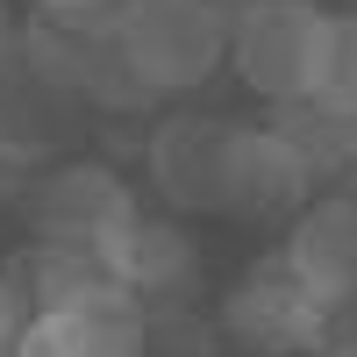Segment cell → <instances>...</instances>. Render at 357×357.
Masks as SVG:
<instances>
[{
	"mask_svg": "<svg viewBox=\"0 0 357 357\" xmlns=\"http://www.w3.org/2000/svg\"><path fill=\"white\" fill-rule=\"evenodd\" d=\"M114 43L151 93H193L229 57V15L215 0H122Z\"/></svg>",
	"mask_w": 357,
	"mask_h": 357,
	"instance_id": "cell-1",
	"label": "cell"
},
{
	"mask_svg": "<svg viewBox=\"0 0 357 357\" xmlns=\"http://www.w3.org/2000/svg\"><path fill=\"white\" fill-rule=\"evenodd\" d=\"M321 0H264V8L229 15V65L257 100L293 107L307 100L314 79V36H321Z\"/></svg>",
	"mask_w": 357,
	"mask_h": 357,
	"instance_id": "cell-2",
	"label": "cell"
},
{
	"mask_svg": "<svg viewBox=\"0 0 357 357\" xmlns=\"http://www.w3.org/2000/svg\"><path fill=\"white\" fill-rule=\"evenodd\" d=\"M22 215H29V229H36V243L93 250L100 257V243L136 215V193H129V178L114 165L79 158V165H57V172H43L36 186H29L22 193Z\"/></svg>",
	"mask_w": 357,
	"mask_h": 357,
	"instance_id": "cell-3",
	"label": "cell"
},
{
	"mask_svg": "<svg viewBox=\"0 0 357 357\" xmlns=\"http://www.w3.org/2000/svg\"><path fill=\"white\" fill-rule=\"evenodd\" d=\"M236 129L222 114H172L151 136V186L172 207H193V215H229V151Z\"/></svg>",
	"mask_w": 357,
	"mask_h": 357,
	"instance_id": "cell-4",
	"label": "cell"
},
{
	"mask_svg": "<svg viewBox=\"0 0 357 357\" xmlns=\"http://www.w3.org/2000/svg\"><path fill=\"white\" fill-rule=\"evenodd\" d=\"M222 329L243 343L250 357H307L314 293L286 272V257L250 264V272L229 286V301H222Z\"/></svg>",
	"mask_w": 357,
	"mask_h": 357,
	"instance_id": "cell-5",
	"label": "cell"
},
{
	"mask_svg": "<svg viewBox=\"0 0 357 357\" xmlns=\"http://www.w3.org/2000/svg\"><path fill=\"white\" fill-rule=\"evenodd\" d=\"M29 336L43 357H143L151 343V307L122 293L114 279H100L93 293H79L65 307L29 314Z\"/></svg>",
	"mask_w": 357,
	"mask_h": 357,
	"instance_id": "cell-6",
	"label": "cell"
},
{
	"mask_svg": "<svg viewBox=\"0 0 357 357\" xmlns=\"http://www.w3.org/2000/svg\"><path fill=\"white\" fill-rule=\"evenodd\" d=\"M100 272L122 286V293H136L143 307H158L165 293H186V286H193L200 250H193V236L178 229V222L143 215V207H136V215L100 243Z\"/></svg>",
	"mask_w": 357,
	"mask_h": 357,
	"instance_id": "cell-7",
	"label": "cell"
},
{
	"mask_svg": "<svg viewBox=\"0 0 357 357\" xmlns=\"http://www.w3.org/2000/svg\"><path fill=\"white\" fill-rule=\"evenodd\" d=\"M307 193H314V172L301 165V151H293L279 129H236V151H229V215L279 222V215H301Z\"/></svg>",
	"mask_w": 357,
	"mask_h": 357,
	"instance_id": "cell-8",
	"label": "cell"
},
{
	"mask_svg": "<svg viewBox=\"0 0 357 357\" xmlns=\"http://www.w3.org/2000/svg\"><path fill=\"white\" fill-rule=\"evenodd\" d=\"M286 272L301 279L314 301L329 293H357V193H321L293 215L286 236Z\"/></svg>",
	"mask_w": 357,
	"mask_h": 357,
	"instance_id": "cell-9",
	"label": "cell"
},
{
	"mask_svg": "<svg viewBox=\"0 0 357 357\" xmlns=\"http://www.w3.org/2000/svg\"><path fill=\"white\" fill-rule=\"evenodd\" d=\"M72 122H79V93H65L43 72H22V79L0 72V165L50 158L72 136Z\"/></svg>",
	"mask_w": 357,
	"mask_h": 357,
	"instance_id": "cell-10",
	"label": "cell"
},
{
	"mask_svg": "<svg viewBox=\"0 0 357 357\" xmlns=\"http://www.w3.org/2000/svg\"><path fill=\"white\" fill-rule=\"evenodd\" d=\"M15 293H22V307L29 314H43V307H65V301H79V293H93L107 272H100V257L93 250H57V243H29L8 272Z\"/></svg>",
	"mask_w": 357,
	"mask_h": 357,
	"instance_id": "cell-11",
	"label": "cell"
},
{
	"mask_svg": "<svg viewBox=\"0 0 357 357\" xmlns=\"http://www.w3.org/2000/svg\"><path fill=\"white\" fill-rule=\"evenodd\" d=\"M307 100L343 114V122H357V8H329V15H321Z\"/></svg>",
	"mask_w": 357,
	"mask_h": 357,
	"instance_id": "cell-12",
	"label": "cell"
},
{
	"mask_svg": "<svg viewBox=\"0 0 357 357\" xmlns=\"http://www.w3.org/2000/svg\"><path fill=\"white\" fill-rule=\"evenodd\" d=\"M293 151H301V165L321 178V172H350V158H357V122H343V114H329V107H314V100H293V107H279V122H272Z\"/></svg>",
	"mask_w": 357,
	"mask_h": 357,
	"instance_id": "cell-13",
	"label": "cell"
},
{
	"mask_svg": "<svg viewBox=\"0 0 357 357\" xmlns=\"http://www.w3.org/2000/svg\"><path fill=\"white\" fill-rule=\"evenodd\" d=\"M307 357H357V293H329V301H314Z\"/></svg>",
	"mask_w": 357,
	"mask_h": 357,
	"instance_id": "cell-14",
	"label": "cell"
},
{
	"mask_svg": "<svg viewBox=\"0 0 357 357\" xmlns=\"http://www.w3.org/2000/svg\"><path fill=\"white\" fill-rule=\"evenodd\" d=\"M43 22H100V15H114L122 0H29Z\"/></svg>",
	"mask_w": 357,
	"mask_h": 357,
	"instance_id": "cell-15",
	"label": "cell"
},
{
	"mask_svg": "<svg viewBox=\"0 0 357 357\" xmlns=\"http://www.w3.org/2000/svg\"><path fill=\"white\" fill-rule=\"evenodd\" d=\"M22 321H29V307H22V293L0 279V357L15 350V336H22Z\"/></svg>",
	"mask_w": 357,
	"mask_h": 357,
	"instance_id": "cell-16",
	"label": "cell"
},
{
	"mask_svg": "<svg viewBox=\"0 0 357 357\" xmlns=\"http://www.w3.org/2000/svg\"><path fill=\"white\" fill-rule=\"evenodd\" d=\"M8 57H15V22H8V0H0V72H8Z\"/></svg>",
	"mask_w": 357,
	"mask_h": 357,
	"instance_id": "cell-17",
	"label": "cell"
},
{
	"mask_svg": "<svg viewBox=\"0 0 357 357\" xmlns=\"http://www.w3.org/2000/svg\"><path fill=\"white\" fill-rule=\"evenodd\" d=\"M222 15H243V8H264V0H215Z\"/></svg>",
	"mask_w": 357,
	"mask_h": 357,
	"instance_id": "cell-18",
	"label": "cell"
},
{
	"mask_svg": "<svg viewBox=\"0 0 357 357\" xmlns=\"http://www.w3.org/2000/svg\"><path fill=\"white\" fill-rule=\"evenodd\" d=\"M350 172H357V158H350Z\"/></svg>",
	"mask_w": 357,
	"mask_h": 357,
	"instance_id": "cell-19",
	"label": "cell"
}]
</instances>
